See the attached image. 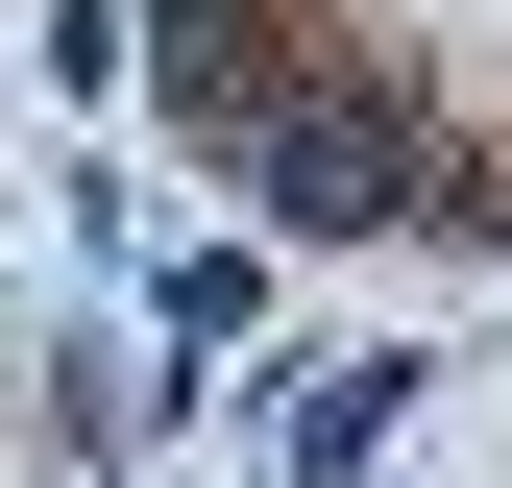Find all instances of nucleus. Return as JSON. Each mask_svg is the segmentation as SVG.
<instances>
[{"label": "nucleus", "mask_w": 512, "mask_h": 488, "mask_svg": "<svg viewBox=\"0 0 512 488\" xmlns=\"http://www.w3.org/2000/svg\"><path fill=\"white\" fill-rule=\"evenodd\" d=\"M391 196H415V147H391V122H342V98H293V122H269V220L342 244V220H391Z\"/></svg>", "instance_id": "f257e3e1"}, {"label": "nucleus", "mask_w": 512, "mask_h": 488, "mask_svg": "<svg viewBox=\"0 0 512 488\" xmlns=\"http://www.w3.org/2000/svg\"><path fill=\"white\" fill-rule=\"evenodd\" d=\"M171 74H244V0H171Z\"/></svg>", "instance_id": "f03ea898"}]
</instances>
